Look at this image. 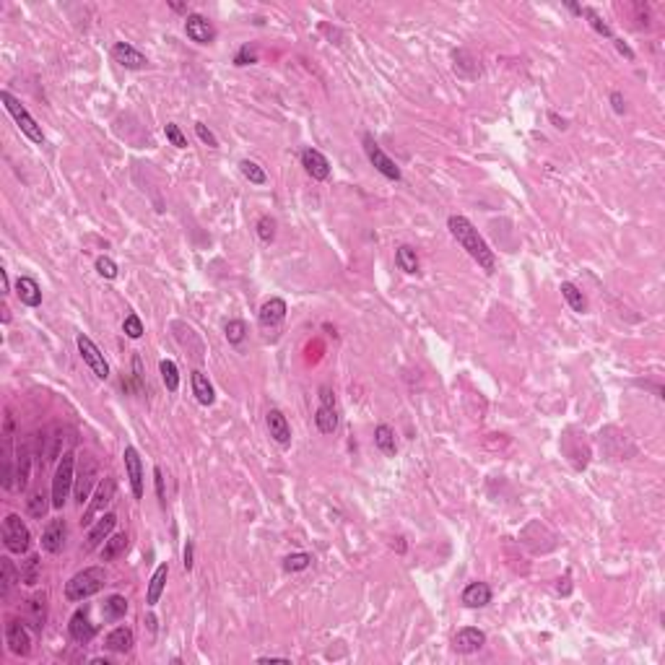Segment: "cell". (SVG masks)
Here are the masks:
<instances>
[{
	"mask_svg": "<svg viewBox=\"0 0 665 665\" xmlns=\"http://www.w3.org/2000/svg\"><path fill=\"white\" fill-rule=\"evenodd\" d=\"M6 645H8L13 655L26 657L31 653V637L21 619H8V624H6Z\"/></svg>",
	"mask_w": 665,
	"mask_h": 665,
	"instance_id": "7c38bea8",
	"label": "cell"
},
{
	"mask_svg": "<svg viewBox=\"0 0 665 665\" xmlns=\"http://www.w3.org/2000/svg\"><path fill=\"white\" fill-rule=\"evenodd\" d=\"M556 590H559L562 595H569V593H572V574H569V572L564 574L562 580H559V585H556Z\"/></svg>",
	"mask_w": 665,
	"mask_h": 665,
	"instance_id": "816d5d0a",
	"label": "cell"
},
{
	"mask_svg": "<svg viewBox=\"0 0 665 665\" xmlns=\"http://www.w3.org/2000/svg\"><path fill=\"white\" fill-rule=\"evenodd\" d=\"M395 266H398L403 273H408V276L419 273V255H416V250L411 245H400L398 250H395Z\"/></svg>",
	"mask_w": 665,
	"mask_h": 665,
	"instance_id": "4dcf8cb0",
	"label": "cell"
},
{
	"mask_svg": "<svg viewBox=\"0 0 665 665\" xmlns=\"http://www.w3.org/2000/svg\"><path fill=\"white\" fill-rule=\"evenodd\" d=\"M73 483H76V455L73 452H65L62 460L58 463V471H55V478H52V507L55 510H62L65 501L73 492Z\"/></svg>",
	"mask_w": 665,
	"mask_h": 665,
	"instance_id": "3957f363",
	"label": "cell"
},
{
	"mask_svg": "<svg viewBox=\"0 0 665 665\" xmlns=\"http://www.w3.org/2000/svg\"><path fill=\"white\" fill-rule=\"evenodd\" d=\"M96 273L102 278H107V281H114V278H117V263L107 255L96 257Z\"/></svg>",
	"mask_w": 665,
	"mask_h": 665,
	"instance_id": "7bdbcfd3",
	"label": "cell"
},
{
	"mask_svg": "<svg viewBox=\"0 0 665 665\" xmlns=\"http://www.w3.org/2000/svg\"><path fill=\"white\" fill-rule=\"evenodd\" d=\"M99 478V463L94 455H83L78 463V473H76V483H73V492H76V501L83 507V501H89L92 496L94 483Z\"/></svg>",
	"mask_w": 665,
	"mask_h": 665,
	"instance_id": "8992f818",
	"label": "cell"
},
{
	"mask_svg": "<svg viewBox=\"0 0 665 665\" xmlns=\"http://www.w3.org/2000/svg\"><path fill=\"white\" fill-rule=\"evenodd\" d=\"M312 562H315V559H312L309 553L299 551V553H291V556L284 559V569H286V572H304Z\"/></svg>",
	"mask_w": 665,
	"mask_h": 665,
	"instance_id": "ab89813d",
	"label": "cell"
},
{
	"mask_svg": "<svg viewBox=\"0 0 665 665\" xmlns=\"http://www.w3.org/2000/svg\"><path fill=\"white\" fill-rule=\"evenodd\" d=\"M3 543L10 553H26L31 546V533L19 515H8L3 520Z\"/></svg>",
	"mask_w": 665,
	"mask_h": 665,
	"instance_id": "5b68a950",
	"label": "cell"
},
{
	"mask_svg": "<svg viewBox=\"0 0 665 665\" xmlns=\"http://www.w3.org/2000/svg\"><path fill=\"white\" fill-rule=\"evenodd\" d=\"M89 611H92L89 605L78 608V611L71 616V624H68V632H71V637L78 645H89L94 637H96V624H92Z\"/></svg>",
	"mask_w": 665,
	"mask_h": 665,
	"instance_id": "4fadbf2b",
	"label": "cell"
},
{
	"mask_svg": "<svg viewBox=\"0 0 665 665\" xmlns=\"http://www.w3.org/2000/svg\"><path fill=\"white\" fill-rule=\"evenodd\" d=\"M315 424L322 434H333L338 429V406H336V392L330 385L320 388V406L315 411Z\"/></svg>",
	"mask_w": 665,
	"mask_h": 665,
	"instance_id": "ba28073f",
	"label": "cell"
},
{
	"mask_svg": "<svg viewBox=\"0 0 665 665\" xmlns=\"http://www.w3.org/2000/svg\"><path fill=\"white\" fill-rule=\"evenodd\" d=\"M580 16H585V19H590V26H593L598 34H603V37H608V40H614V31H611V26L605 24L601 16H598V10L595 8H582V13Z\"/></svg>",
	"mask_w": 665,
	"mask_h": 665,
	"instance_id": "b9f144b4",
	"label": "cell"
},
{
	"mask_svg": "<svg viewBox=\"0 0 665 665\" xmlns=\"http://www.w3.org/2000/svg\"><path fill=\"white\" fill-rule=\"evenodd\" d=\"M255 232L257 236H260V242H266V245H270L273 239H276V218H270V216H260L255 224Z\"/></svg>",
	"mask_w": 665,
	"mask_h": 665,
	"instance_id": "f35d334b",
	"label": "cell"
},
{
	"mask_svg": "<svg viewBox=\"0 0 665 665\" xmlns=\"http://www.w3.org/2000/svg\"><path fill=\"white\" fill-rule=\"evenodd\" d=\"M562 297L567 299V304H569L574 312H580V315H585V312H587V299H585V294L577 286H574L572 281H564V284H562Z\"/></svg>",
	"mask_w": 665,
	"mask_h": 665,
	"instance_id": "d6a6232c",
	"label": "cell"
},
{
	"mask_svg": "<svg viewBox=\"0 0 665 665\" xmlns=\"http://www.w3.org/2000/svg\"><path fill=\"white\" fill-rule=\"evenodd\" d=\"M0 281H3V294H8L10 284H8V273H6V270H0Z\"/></svg>",
	"mask_w": 665,
	"mask_h": 665,
	"instance_id": "11a10c76",
	"label": "cell"
},
{
	"mask_svg": "<svg viewBox=\"0 0 665 665\" xmlns=\"http://www.w3.org/2000/svg\"><path fill=\"white\" fill-rule=\"evenodd\" d=\"M76 343H78V354H81V359L86 361V367L92 369V372H94V374H96L99 379H107V377H110V364H107L104 354L99 351V346L94 343L92 338L83 336V333H78Z\"/></svg>",
	"mask_w": 665,
	"mask_h": 665,
	"instance_id": "9c48e42d",
	"label": "cell"
},
{
	"mask_svg": "<svg viewBox=\"0 0 665 665\" xmlns=\"http://www.w3.org/2000/svg\"><path fill=\"white\" fill-rule=\"evenodd\" d=\"M47 507H52V501H47V494H44V492H34L29 496V515H31V517L42 520V517H44V512H47Z\"/></svg>",
	"mask_w": 665,
	"mask_h": 665,
	"instance_id": "60d3db41",
	"label": "cell"
},
{
	"mask_svg": "<svg viewBox=\"0 0 665 665\" xmlns=\"http://www.w3.org/2000/svg\"><path fill=\"white\" fill-rule=\"evenodd\" d=\"M123 333L128 338H133V340H138V338L144 336V322H141V318L138 315H128L123 322Z\"/></svg>",
	"mask_w": 665,
	"mask_h": 665,
	"instance_id": "ee69618b",
	"label": "cell"
},
{
	"mask_svg": "<svg viewBox=\"0 0 665 665\" xmlns=\"http://www.w3.org/2000/svg\"><path fill=\"white\" fill-rule=\"evenodd\" d=\"M154 478H156V494H159V501L166 504V494H164V473L162 468H154Z\"/></svg>",
	"mask_w": 665,
	"mask_h": 665,
	"instance_id": "c3c4849f",
	"label": "cell"
},
{
	"mask_svg": "<svg viewBox=\"0 0 665 665\" xmlns=\"http://www.w3.org/2000/svg\"><path fill=\"white\" fill-rule=\"evenodd\" d=\"M184 34L198 44H211L216 40V29L211 26V21L200 16V13H187L184 19Z\"/></svg>",
	"mask_w": 665,
	"mask_h": 665,
	"instance_id": "2e32d148",
	"label": "cell"
},
{
	"mask_svg": "<svg viewBox=\"0 0 665 665\" xmlns=\"http://www.w3.org/2000/svg\"><path fill=\"white\" fill-rule=\"evenodd\" d=\"M0 102L6 104V110L10 112V117L16 120V125H19V130L26 138H29L31 144H44V133H42V128L37 125V120L31 117L29 112H26V107L13 96L10 92H0Z\"/></svg>",
	"mask_w": 665,
	"mask_h": 665,
	"instance_id": "277c9868",
	"label": "cell"
},
{
	"mask_svg": "<svg viewBox=\"0 0 665 665\" xmlns=\"http://www.w3.org/2000/svg\"><path fill=\"white\" fill-rule=\"evenodd\" d=\"M123 458H125V471H128V478H130L133 496L141 499V496H144V463H141V455H138V450H135L133 444H128Z\"/></svg>",
	"mask_w": 665,
	"mask_h": 665,
	"instance_id": "9a60e30c",
	"label": "cell"
},
{
	"mask_svg": "<svg viewBox=\"0 0 665 665\" xmlns=\"http://www.w3.org/2000/svg\"><path fill=\"white\" fill-rule=\"evenodd\" d=\"M40 569H42V562L37 553H31L29 559L24 562V567H21V582L29 585V587H34V585L40 582Z\"/></svg>",
	"mask_w": 665,
	"mask_h": 665,
	"instance_id": "d590c367",
	"label": "cell"
},
{
	"mask_svg": "<svg viewBox=\"0 0 665 665\" xmlns=\"http://www.w3.org/2000/svg\"><path fill=\"white\" fill-rule=\"evenodd\" d=\"M159 372H162L164 388L169 390V392H177V390H180V369H177V364H174L172 359H162Z\"/></svg>",
	"mask_w": 665,
	"mask_h": 665,
	"instance_id": "e575fe53",
	"label": "cell"
},
{
	"mask_svg": "<svg viewBox=\"0 0 665 665\" xmlns=\"http://www.w3.org/2000/svg\"><path fill=\"white\" fill-rule=\"evenodd\" d=\"M284 318H286V302L281 297H270L268 302H263V307L257 312V322L263 328H276L284 322Z\"/></svg>",
	"mask_w": 665,
	"mask_h": 665,
	"instance_id": "ffe728a7",
	"label": "cell"
},
{
	"mask_svg": "<svg viewBox=\"0 0 665 665\" xmlns=\"http://www.w3.org/2000/svg\"><path fill=\"white\" fill-rule=\"evenodd\" d=\"M133 645H135V634L133 629H128V626H117V629H112V632L107 634V639H104V647H107L110 653H117V655L130 653Z\"/></svg>",
	"mask_w": 665,
	"mask_h": 665,
	"instance_id": "603a6c76",
	"label": "cell"
},
{
	"mask_svg": "<svg viewBox=\"0 0 665 665\" xmlns=\"http://www.w3.org/2000/svg\"><path fill=\"white\" fill-rule=\"evenodd\" d=\"M549 120L553 123V128H556V130H567V120H564V117H559L556 112H549Z\"/></svg>",
	"mask_w": 665,
	"mask_h": 665,
	"instance_id": "db71d44e",
	"label": "cell"
},
{
	"mask_svg": "<svg viewBox=\"0 0 665 665\" xmlns=\"http://www.w3.org/2000/svg\"><path fill=\"white\" fill-rule=\"evenodd\" d=\"M29 468H31V450L29 444H24L19 450V465H16V481H19L21 492H26V486H29Z\"/></svg>",
	"mask_w": 665,
	"mask_h": 665,
	"instance_id": "836d02e7",
	"label": "cell"
},
{
	"mask_svg": "<svg viewBox=\"0 0 665 665\" xmlns=\"http://www.w3.org/2000/svg\"><path fill=\"white\" fill-rule=\"evenodd\" d=\"M374 444H377V450L382 452V455H388V458H395V452H398L395 431L390 429L388 424H379L377 429H374Z\"/></svg>",
	"mask_w": 665,
	"mask_h": 665,
	"instance_id": "f1b7e54d",
	"label": "cell"
},
{
	"mask_svg": "<svg viewBox=\"0 0 665 665\" xmlns=\"http://www.w3.org/2000/svg\"><path fill=\"white\" fill-rule=\"evenodd\" d=\"M361 144H364V151H367V159L372 162V166H374L382 177H388V180H392V182H400V177H403V174H400V166L395 164L385 151H382V146H379L369 133H364Z\"/></svg>",
	"mask_w": 665,
	"mask_h": 665,
	"instance_id": "52a82bcc",
	"label": "cell"
},
{
	"mask_svg": "<svg viewBox=\"0 0 665 665\" xmlns=\"http://www.w3.org/2000/svg\"><path fill=\"white\" fill-rule=\"evenodd\" d=\"M193 541H187L184 543V551H182V567H184V572H190L193 569Z\"/></svg>",
	"mask_w": 665,
	"mask_h": 665,
	"instance_id": "681fc988",
	"label": "cell"
},
{
	"mask_svg": "<svg viewBox=\"0 0 665 665\" xmlns=\"http://www.w3.org/2000/svg\"><path fill=\"white\" fill-rule=\"evenodd\" d=\"M257 62V52L255 50H250V44H245L242 50L236 52L234 55V65L236 68H245V65H255Z\"/></svg>",
	"mask_w": 665,
	"mask_h": 665,
	"instance_id": "bcb514c9",
	"label": "cell"
},
{
	"mask_svg": "<svg viewBox=\"0 0 665 665\" xmlns=\"http://www.w3.org/2000/svg\"><path fill=\"white\" fill-rule=\"evenodd\" d=\"M302 166L307 169V174L312 180H320V182L330 180V162L318 148H304V151H302Z\"/></svg>",
	"mask_w": 665,
	"mask_h": 665,
	"instance_id": "e0dca14e",
	"label": "cell"
},
{
	"mask_svg": "<svg viewBox=\"0 0 665 665\" xmlns=\"http://www.w3.org/2000/svg\"><path fill=\"white\" fill-rule=\"evenodd\" d=\"M460 601L465 608H483L492 603V587L486 582H471L463 590Z\"/></svg>",
	"mask_w": 665,
	"mask_h": 665,
	"instance_id": "d4e9b609",
	"label": "cell"
},
{
	"mask_svg": "<svg viewBox=\"0 0 665 665\" xmlns=\"http://www.w3.org/2000/svg\"><path fill=\"white\" fill-rule=\"evenodd\" d=\"M16 297L21 304L26 307H40L42 304V288L31 276H19L16 278Z\"/></svg>",
	"mask_w": 665,
	"mask_h": 665,
	"instance_id": "cb8c5ba5",
	"label": "cell"
},
{
	"mask_svg": "<svg viewBox=\"0 0 665 665\" xmlns=\"http://www.w3.org/2000/svg\"><path fill=\"white\" fill-rule=\"evenodd\" d=\"M65 535H68L65 520H62V517L52 520L50 525L44 528V533H42V549L47 553H60L62 546H65Z\"/></svg>",
	"mask_w": 665,
	"mask_h": 665,
	"instance_id": "44dd1931",
	"label": "cell"
},
{
	"mask_svg": "<svg viewBox=\"0 0 665 665\" xmlns=\"http://www.w3.org/2000/svg\"><path fill=\"white\" fill-rule=\"evenodd\" d=\"M114 525H117V515H114V512H104L102 517L96 520V525L89 528V535H86V543L81 546V551L92 553L94 549H99V546L112 535Z\"/></svg>",
	"mask_w": 665,
	"mask_h": 665,
	"instance_id": "8fae6325",
	"label": "cell"
},
{
	"mask_svg": "<svg viewBox=\"0 0 665 665\" xmlns=\"http://www.w3.org/2000/svg\"><path fill=\"white\" fill-rule=\"evenodd\" d=\"M224 336H226V340L232 343V346H239L242 340L247 338V325H245V320H229L224 325Z\"/></svg>",
	"mask_w": 665,
	"mask_h": 665,
	"instance_id": "8d00e7d4",
	"label": "cell"
},
{
	"mask_svg": "<svg viewBox=\"0 0 665 665\" xmlns=\"http://www.w3.org/2000/svg\"><path fill=\"white\" fill-rule=\"evenodd\" d=\"M239 169H242V174H245V177L252 184H266L268 182L266 169H263L260 164H255V162H250V159H242V162H239Z\"/></svg>",
	"mask_w": 665,
	"mask_h": 665,
	"instance_id": "74e56055",
	"label": "cell"
},
{
	"mask_svg": "<svg viewBox=\"0 0 665 665\" xmlns=\"http://www.w3.org/2000/svg\"><path fill=\"white\" fill-rule=\"evenodd\" d=\"M166 577H169V564L164 562L156 567L154 577H151V582H148V593H146V603L148 605L159 603V598H162V593H164L166 587Z\"/></svg>",
	"mask_w": 665,
	"mask_h": 665,
	"instance_id": "83f0119b",
	"label": "cell"
},
{
	"mask_svg": "<svg viewBox=\"0 0 665 665\" xmlns=\"http://www.w3.org/2000/svg\"><path fill=\"white\" fill-rule=\"evenodd\" d=\"M112 58H114V62H120V65L128 68V71H144L146 65H148L144 52H138L133 44H128V42H117V44H114Z\"/></svg>",
	"mask_w": 665,
	"mask_h": 665,
	"instance_id": "ac0fdd59",
	"label": "cell"
},
{
	"mask_svg": "<svg viewBox=\"0 0 665 665\" xmlns=\"http://www.w3.org/2000/svg\"><path fill=\"white\" fill-rule=\"evenodd\" d=\"M128 541H130V538H128L125 533H114V535H110L102 546V562H114L117 556H123V553L128 551Z\"/></svg>",
	"mask_w": 665,
	"mask_h": 665,
	"instance_id": "f546056e",
	"label": "cell"
},
{
	"mask_svg": "<svg viewBox=\"0 0 665 665\" xmlns=\"http://www.w3.org/2000/svg\"><path fill=\"white\" fill-rule=\"evenodd\" d=\"M102 614L107 621H120V619H125V614H128V601H125V595H110V598L104 601Z\"/></svg>",
	"mask_w": 665,
	"mask_h": 665,
	"instance_id": "1f68e13d",
	"label": "cell"
},
{
	"mask_svg": "<svg viewBox=\"0 0 665 665\" xmlns=\"http://www.w3.org/2000/svg\"><path fill=\"white\" fill-rule=\"evenodd\" d=\"M190 382H193V395H195V400H198L200 406H214V400H216L214 385L208 382V377H205L200 369H195L193 374H190Z\"/></svg>",
	"mask_w": 665,
	"mask_h": 665,
	"instance_id": "484cf974",
	"label": "cell"
},
{
	"mask_svg": "<svg viewBox=\"0 0 665 665\" xmlns=\"http://www.w3.org/2000/svg\"><path fill=\"white\" fill-rule=\"evenodd\" d=\"M21 582V574L16 572V567L8 556L0 559V598H8L13 593V587Z\"/></svg>",
	"mask_w": 665,
	"mask_h": 665,
	"instance_id": "4316f807",
	"label": "cell"
},
{
	"mask_svg": "<svg viewBox=\"0 0 665 665\" xmlns=\"http://www.w3.org/2000/svg\"><path fill=\"white\" fill-rule=\"evenodd\" d=\"M164 135H166V141L172 146H177V148H187V138L182 135V130L177 128L174 123H166L164 125Z\"/></svg>",
	"mask_w": 665,
	"mask_h": 665,
	"instance_id": "f6af8a7d",
	"label": "cell"
},
{
	"mask_svg": "<svg viewBox=\"0 0 665 665\" xmlns=\"http://www.w3.org/2000/svg\"><path fill=\"white\" fill-rule=\"evenodd\" d=\"M611 107H614L616 114H624V110H626L624 94H621V92H611Z\"/></svg>",
	"mask_w": 665,
	"mask_h": 665,
	"instance_id": "f907efd6",
	"label": "cell"
},
{
	"mask_svg": "<svg viewBox=\"0 0 665 665\" xmlns=\"http://www.w3.org/2000/svg\"><path fill=\"white\" fill-rule=\"evenodd\" d=\"M107 585V574H104V567H86L81 572H76L65 585V598L71 603H78V601H86L102 590Z\"/></svg>",
	"mask_w": 665,
	"mask_h": 665,
	"instance_id": "7a4b0ae2",
	"label": "cell"
},
{
	"mask_svg": "<svg viewBox=\"0 0 665 665\" xmlns=\"http://www.w3.org/2000/svg\"><path fill=\"white\" fill-rule=\"evenodd\" d=\"M266 424H268V431H270V437L281 444V447H288L291 444V426H288L286 416L281 413L278 408H270L266 413Z\"/></svg>",
	"mask_w": 665,
	"mask_h": 665,
	"instance_id": "7402d4cb",
	"label": "cell"
},
{
	"mask_svg": "<svg viewBox=\"0 0 665 665\" xmlns=\"http://www.w3.org/2000/svg\"><path fill=\"white\" fill-rule=\"evenodd\" d=\"M195 133H198V138L203 141L205 146H211V148H218V138H216L208 128H205V123H195Z\"/></svg>",
	"mask_w": 665,
	"mask_h": 665,
	"instance_id": "7dc6e473",
	"label": "cell"
},
{
	"mask_svg": "<svg viewBox=\"0 0 665 665\" xmlns=\"http://www.w3.org/2000/svg\"><path fill=\"white\" fill-rule=\"evenodd\" d=\"M614 42H616V50L621 52V55H626L629 60H634V50H632V47H629L624 40H614Z\"/></svg>",
	"mask_w": 665,
	"mask_h": 665,
	"instance_id": "f5cc1de1",
	"label": "cell"
},
{
	"mask_svg": "<svg viewBox=\"0 0 665 665\" xmlns=\"http://www.w3.org/2000/svg\"><path fill=\"white\" fill-rule=\"evenodd\" d=\"M24 619H26V624H31L34 632H42V629H44V621H47V593L31 595L29 601H26Z\"/></svg>",
	"mask_w": 665,
	"mask_h": 665,
	"instance_id": "d6986e66",
	"label": "cell"
},
{
	"mask_svg": "<svg viewBox=\"0 0 665 665\" xmlns=\"http://www.w3.org/2000/svg\"><path fill=\"white\" fill-rule=\"evenodd\" d=\"M483 645H486V634L481 629H476V626H465V629H460L458 634L452 637V650L460 653V655H473Z\"/></svg>",
	"mask_w": 665,
	"mask_h": 665,
	"instance_id": "5bb4252c",
	"label": "cell"
},
{
	"mask_svg": "<svg viewBox=\"0 0 665 665\" xmlns=\"http://www.w3.org/2000/svg\"><path fill=\"white\" fill-rule=\"evenodd\" d=\"M114 492H117V481H114L112 476H107V478H104V481L96 486L92 504L86 507V512H83L81 525H94V517H96V515H102L104 507H107V504L114 499Z\"/></svg>",
	"mask_w": 665,
	"mask_h": 665,
	"instance_id": "30bf717a",
	"label": "cell"
},
{
	"mask_svg": "<svg viewBox=\"0 0 665 665\" xmlns=\"http://www.w3.org/2000/svg\"><path fill=\"white\" fill-rule=\"evenodd\" d=\"M447 229H450V234L458 239V245H460L486 273H494V268H496L494 250L486 245V239L478 234V229H476L465 216H450V218H447Z\"/></svg>",
	"mask_w": 665,
	"mask_h": 665,
	"instance_id": "6da1fadb",
	"label": "cell"
}]
</instances>
